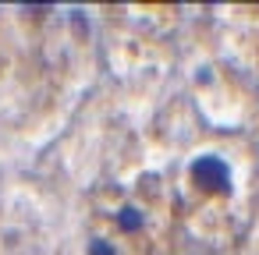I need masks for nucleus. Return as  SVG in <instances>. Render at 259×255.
<instances>
[{
  "mask_svg": "<svg viewBox=\"0 0 259 255\" xmlns=\"http://www.w3.org/2000/svg\"><path fill=\"white\" fill-rule=\"evenodd\" d=\"M188 181H192V188H195L199 195H206V198H213V195H227V191H231V167H227L224 156L206 152V156H199V160L192 163Z\"/></svg>",
  "mask_w": 259,
  "mask_h": 255,
  "instance_id": "obj_1",
  "label": "nucleus"
}]
</instances>
